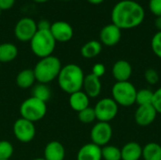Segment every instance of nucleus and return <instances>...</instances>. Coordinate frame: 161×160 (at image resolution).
Listing matches in <instances>:
<instances>
[{"mask_svg":"<svg viewBox=\"0 0 161 160\" xmlns=\"http://www.w3.org/2000/svg\"><path fill=\"white\" fill-rule=\"evenodd\" d=\"M145 17L143 7L134 0H122L111 10L112 24L120 29H131L142 25Z\"/></svg>","mask_w":161,"mask_h":160,"instance_id":"nucleus-1","label":"nucleus"},{"mask_svg":"<svg viewBox=\"0 0 161 160\" xmlns=\"http://www.w3.org/2000/svg\"><path fill=\"white\" fill-rule=\"evenodd\" d=\"M69 104L72 109L76 112H80L90 107V97L83 91H79L70 94Z\"/></svg>","mask_w":161,"mask_h":160,"instance_id":"nucleus-19","label":"nucleus"},{"mask_svg":"<svg viewBox=\"0 0 161 160\" xmlns=\"http://www.w3.org/2000/svg\"><path fill=\"white\" fill-rule=\"evenodd\" d=\"M1 12H2V10L0 9V16H1Z\"/></svg>","mask_w":161,"mask_h":160,"instance_id":"nucleus-40","label":"nucleus"},{"mask_svg":"<svg viewBox=\"0 0 161 160\" xmlns=\"http://www.w3.org/2000/svg\"><path fill=\"white\" fill-rule=\"evenodd\" d=\"M112 138V127L109 123L98 122L93 125L91 130L92 142L98 145L99 147H104L108 144Z\"/></svg>","mask_w":161,"mask_h":160,"instance_id":"nucleus-10","label":"nucleus"},{"mask_svg":"<svg viewBox=\"0 0 161 160\" xmlns=\"http://www.w3.org/2000/svg\"><path fill=\"white\" fill-rule=\"evenodd\" d=\"M155 26H156V28L158 31H161V16L156 18V20H155Z\"/></svg>","mask_w":161,"mask_h":160,"instance_id":"nucleus-36","label":"nucleus"},{"mask_svg":"<svg viewBox=\"0 0 161 160\" xmlns=\"http://www.w3.org/2000/svg\"><path fill=\"white\" fill-rule=\"evenodd\" d=\"M149 9L156 17L161 16V0H150Z\"/></svg>","mask_w":161,"mask_h":160,"instance_id":"nucleus-31","label":"nucleus"},{"mask_svg":"<svg viewBox=\"0 0 161 160\" xmlns=\"http://www.w3.org/2000/svg\"><path fill=\"white\" fill-rule=\"evenodd\" d=\"M65 149L63 145L57 141H50L44 148V159L45 160H64Z\"/></svg>","mask_w":161,"mask_h":160,"instance_id":"nucleus-17","label":"nucleus"},{"mask_svg":"<svg viewBox=\"0 0 161 160\" xmlns=\"http://www.w3.org/2000/svg\"><path fill=\"white\" fill-rule=\"evenodd\" d=\"M158 112L153 105L139 106L135 111V122L141 126H147L153 124L157 118Z\"/></svg>","mask_w":161,"mask_h":160,"instance_id":"nucleus-13","label":"nucleus"},{"mask_svg":"<svg viewBox=\"0 0 161 160\" xmlns=\"http://www.w3.org/2000/svg\"><path fill=\"white\" fill-rule=\"evenodd\" d=\"M18 55V48L15 44L10 42H4L0 44V63L10 62L16 58Z\"/></svg>","mask_w":161,"mask_h":160,"instance_id":"nucleus-20","label":"nucleus"},{"mask_svg":"<svg viewBox=\"0 0 161 160\" xmlns=\"http://www.w3.org/2000/svg\"><path fill=\"white\" fill-rule=\"evenodd\" d=\"M111 94L118 106L127 108L136 103L137 89L129 81L116 82L112 87Z\"/></svg>","mask_w":161,"mask_h":160,"instance_id":"nucleus-6","label":"nucleus"},{"mask_svg":"<svg viewBox=\"0 0 161 160\" xmlns=\"http://www.w3.org/2000/svg\"><path fill=\"white\" fill-rule=\"evenodd\" d=\"M37 31V23L30 17L21 18L14 26L15 37L18 41L23 42L30 41Z\"/></svg>","mask_w":161,"mask_h":160,"instance_id":"nucleus-8","label":"nucleus"},{"mask_svg":"<svg viewBox=\"0 0 161 160\" xmlns=\"http://www.w3.org/2000/svg\"><path fill=\"white\" fill-rule=\"evenodd\" d=\"M13 134L19 141L24 143L30 142L36 135L34 123L24 118H19L13 124Z\"/></svg>","mask_w":161,"mask_h":160,"instance_id":"nucleus-9","label":"nucleus"},{"mask_svg":"<svg viewBox=\"0 0 161 160\" xmlns=\"http://www.w3.org/2000/svg\"><path fill=\"white\" fill-rule=\"evenodd\" d=\"M93 109L96 115V120L108 123L117 116L119 106L112 98H103L96 103Z\"/></svg>","mask_w":161,"mask_h":160,"instance_id":"nucleus-7","label":"nucleus"},{"mask_svg":"<svg viewBox=\"0 0 161 160\" xmlns=\"http://www.w3.org/2000/svg\"><path fill=\"white\" fill-rule=\"evenodd\" d=\"M36 81L35 74L33 70L30 69H25L21 71L16 77V83L17 86L21 89H28L34 85Z\"/></svg>","mask_w":161,"mask_h":160,"instance_id":"nucleus-21","label":"nucleus"},{"mask_svg":"<svg viewBox=\"0 0 161 160\" xmlns=\"http://www.w3.org/2000/svg\"><path fill=\"white\" fill-rule=\"evenodd\" d=\"M33 1H35L36 3H45L49 0H33Z\"/></svg>","mask_w":161,"mask_h":160,"instance_id":"nucleus-38","label":"nucleus"},{"mask_svg":"<svg viewBox=\"0 0 161 160\" xmlns=\"http://www.w3.org/2000/svg\"><path fill=\"white\" fill-rule=\"evenodd\" d=\"M56 43L50 30H38L30 41V48L35 56L42 58L53 54Z\"/></svg>","mask_w":161,"mask_h":160,"instance_id":"nucleus-4","label":"nucleus"},{"mask_svg":"<svg viewBox=\"0 0 161 160\" xmlns=\"http://www.w3.org/2000/svg\"><path fill=\"white\" fill-rule=\"evenodd\" d=\"M122 160H140L142 156V147L136 141L125 143L121 149Z\"/></svg>","mask_w":161,"mask_h":160,"instance_id":"nucleus-18","label":"nucleus"},{"mask_svg":"<svg viewBox=\"0 0 161 160\" xmlns=\"http://www.w3.org/2000/svg\"><path fill=\"white\" fill-rule=\"evenodd\" d=\"M6 160H10V159H6Z\"/></svg>","mask_w":161,"mask_h":160,"instance_id":"nucleus-41","label":"nucleus"},{"mask_svg":"<svg viewBox=\"0 0 161 160\" xmlns=\"http://www.w3.org/2000/svg\"><path fill=\"white\" fill-rule=\"evenodd\" d=\"M102 51V43L98 41L92 40L86 42L81 47V55L85 58H93L97 57Z\"/></svg>","mask_w":161,"mask_h":160,"instance_id":"nucleus-22","label":"nucleus"},{"mask_svg":"<svg viewBox=\"0 0 161 160\" xmlns=\"http://www.w3.org/2000/svg\"><path fill=\"white\" fill-rule=\"evenodd\" d=\"M47 111L46 103L33 96L25 99L20 106V115L29 122L35 123L42 120Z\"/></svg>","mask_w":161,"mask_h":160,"instance_id":"nucleus-5","label":"nucleus"},{"mask_svg":"<svg viewBox=\"0 0 161 160\" xmlns=\"http://www.w3.org/2000/svg\"><path fill=\"white\" fill-rule=\"evenodd\" d=\"M112 75L116 82L128 81L132 75V66L125 59H120L116 61L112 67Z\"/></svg>","mask_w":161,"mask_h":160,"instance_id":"nucleus-14","label":"nucleus"},{"mask_svg":"<svg viewBox=\"0 0 161 160\" xmlns=\"http://www.w3.org/2000/svg\"><path fill=\"white\" fill-rule=\"evenodd\" d=\"M13 146L8 141H0V160L9 159L13 155Z\"/></svg>","mask_w":161,"mask_h":160,"instance_id":"nucleus-28","label":"nucleus"},{"mask_svg":"<svg viewBox=\"0 0 161 160\" xmlns=\"http://www.w3.org/2000/svg\"><path fill=\"white\" fill-rule=\"evenodd\" d=\"M37 27H38V30H50L51 23L48 20L42 19L37 23Z\"/></svg>","mask_w":161,"mask_h":160,"instance_id":"nucleus-34","label":"nucleus"},{"mask_svg":"<svg viewBox=\"0 0 161 160\" xmlns=\"http://www.w3.org/2000/svg\"><path fill=\"white\" fill-rule=\"evenodd\" d=\"M32 96L46 103L51 98V91L46 84L39 83L34 86L32 91Z\"/></svg>","mask_w":161,"mask_h":160,"instance_id":"nucleus-24","label":"nucleus"},{"mask_svg":"<svg viewBox=\"0 0 161 160\" xmlns=\"http://www.w3.org/2000/svg\"><path fill=\"white\" fill-rule=\"evenodd\" d=\"M82 89H84V92L90 98L97 97L101 93V90H102V84L100 78L92 74H89L85 75Z\"/></svg>","mask_w":161,"mask_h":160,"instance_id":"nucleus-15","label":"nucleus"},{"mask_svg":"<svg viewBox=\"0 0 161 160\" xmlns=\"http://www.w3.org/2000/svg\"><path fill=\"white\" fill-rule=\"evenodd\" d=\"M33 160H45L44 158H35V159Z\"/></svg>","mask_w":161,"mask_h":160,"instance_id":"nucleus-39","label":"nucleus"},{"mask_svg":"<svg viewBox=\"0 0 161 160\" xmlns=\"http://www.w3.org/2000/svg\"><path fill=\"white\" fill-rule=\"evenodd\" d=\"M122 37V29H120L114 24H108L105 25L100 31V42L107 46L116 45Z\"/></svg>","mask_w":161,"mask_h":160,"instance_id":"nucleus-12","label":"nucleus"},{"mask_svg":"<svg viewBox=\"0 0 161 160\" xmlns=\"http://www.w3.org/2000/svg\"><path fill=\"white\" fill-rule=\"evenodd\" d=\"M151 48L154 54L161 58V31H158L152 38Z\"/></svg>","mask_w":161,"mask_h":160,"instance_id":"nucleus-29","label":"nucleus"},{"mask_svg":"<svg viewBox=\"0 0 161 160\" xmlns=\"http://www.w3.org/2000/svg\"><path fill=\"white\" fill-rule=\"evenodd\" d=\"M84 78L85 74L81 67L71 63L61 68L57 79L59 88L64 92L72 94L82 91Z\"/></svg>","mask_w":161,"mask_h":160,"instance_id":"nucleus-2","label":"nucleus"},{"mask_svg":"<svg viewBox=\"0 0 161 160\" xmlns=\"http://www.w3.org/2000/svg\"><path fill=\"white\" fill-rule=\"evenodd\" d=\"M77 160H102V148L92 142L87 143L79 149Z\"/></svg>","mask_w":161,"mask_h":160,"instance_id":"nucleus-16","label":"nucleus"},{"mask_svg":"<svg viewBox=\"0 0 161 160\" xmlns=\"http://www.w3.org/2000/svg\"><path fill=\"white\" fill-rule=\"evenodd\" d=\"M88 2H90L91 4H93V5H99L101 3H103L105 0H87Z\"/></svg>","mask_w":161,"mask_h":160,"instance_id":"nucleus-37","label":"nucleus"},{"mask_svg":"<svg viewBox=\"0 0 161 160\" xmlns=\"http://www.w3.org/2000/svg\"><path fill=\"white\" fill-rule=\"evenodd\" d=\"M16 0H0V9L1 10H7L11 8Z\"/></svg>","mask_w":161,"mask_h":160,"instance_id":"nucleus-35","label":"nucleus"},{"mask_svg":"<svg viewBox=\"0 0 161 160\" xmlns=\"http://www.w3.org/2000/svg\"><path fill=\"white\" fill-rule=\"evenodd\" d=\"M50 32L56 41L66 42L74 36V29L72 25L65 21H57L51 24Z\"/></svg>","mask_w":161,"mask_h":160,"instance_id":"nucleus-11","label":"nucleus"},{"mask_svg":"<svg viewBox=\"0 0 161 160\" xmlns=\"http://www.w3.org/2000/svg\"><path fill=\"white\" fill-rule=\"evenodd\" d=\"M102 158L104 160H122L121 149L113 145L102 147Z\"/></svg>","mask_w":161,"mask_h":160,"instance_id":"nucleus-25","label":"nucleus"},{"mask_svg":"<svg viewBox=\"0 0 161 160\" xmlns=\"http://www.w3.org/2000/svg\"><path fill=\"white\" fill-rule=\"evenodd\" d=\"M144 160H161V145L157 142H149L142 147V156Z\"/></svg>","mask_w":161,"mask_h":160,"instance_id":"nucleus-23","label":"nucleus"},{"mask_svg":"<svg viewBox=\"0 0 161 160\" xmlns=\"http://www.w3.org/2000/svg\"><path fill=\"white\" fill-rule=\"evenodd\" d=\"M144 78H145V80L149 84L155 85V84H157L159 81V74H158V73L156 70L148 69L144 73Z\"/></svg>","mask_w":161,"mask_h":160,"instance_id":"nucleus-30","label":"nucleus"},{"mask_svg":"<svg viewBox=\"0 0 161 160\" xmlns=\"http://www.w3.org/2000/svg\"><path fill=\"white\" fill-rule=\"evenodd\" d=\"M152 105L157 110V112L161 114V87L158 88L156 91H154Z\"/></svg>","mask_w":161,"mask_h":160,"instance_id":"nucleus-32","label":"nucleus"},{"mask_svg":"<svg viewBox=\"0 0 161 160\" xmlns=\"http://www.w3.org/2000/svg\"><path fill=\"white\" fill-rule=\"evenodd\" d=\"M105 73H106V67H105V65L104 64H102V63H96V64H94L93 65V67H92V74H94L95 76H97V77H101V76H103L104 74H105Z\"/></svg>","mask_w":161,"mask_h":160,"instance_id":"nucleus-33","label":"nucleus"},{"mask_svg":"<svg viewBox=\"0 0 161 160\" xmlns=\"http://www.w3.org/2000/svg\"><path fill=\"white\" fill-rule=\"evenodd\" d=\"M61 68L60 59L53 55L41 58L33 69L36 81L41 84L52 82L58 78Z\"/></svg>","mask_w":161,"mask_h":160,"instance_id":"nucleus-3","label":"nucleus"},{"mask_svg":"<svg viewBox=\"0 0 161 160\" xmlns=\"http://www.w3.org/2000/svg\"><path fill=\"white\" fill-rule=\"evenodd\" d=\"M0 64H1V63H0Z\"/></svg>","mask_w":161,"mask_h":160,"instance_id":"nucleus-42","label":"nucleus"},{"mask_svg":"<svg viewBox=\"0 0 161 160\" xmlns=\"http://www.w3.org/2000/svg\"><path fill=\"white\" fill-rule=\"evenodd\" d=\"M78 119L82 124H92L96 120V115L92 108H87L78 112Z\"/></svg>","mask_w":161,"mask_h":160,"instance_id":"nucleus-27","label":"nucleus"},{"mask_svg":"<svg viewBox=\"0 0 161 160\" xmlns=\"http://www.w3.org/2000/svg\"><path fill=\"white\" fill-rule=\"evenodd\" d=\"M153 96H154V91H152L149 89H142L140 91H137L136 103L139 106L152 105Z\"/></svg>","mask_w":161,"mask_h":160,"instance_id":"nucleus-26","label":"nucleus"}]
</instances>
